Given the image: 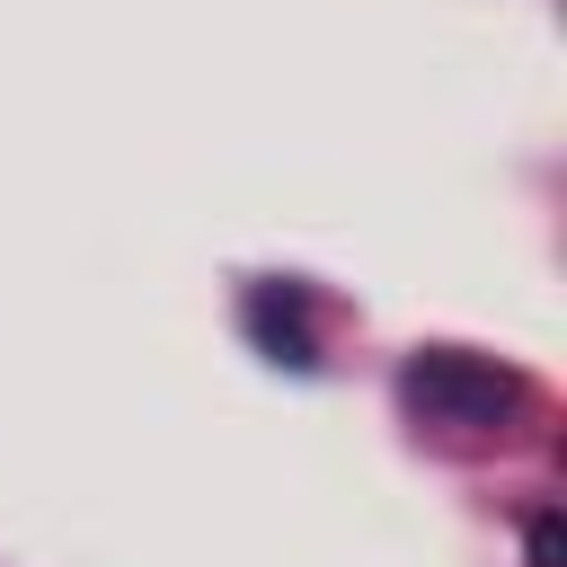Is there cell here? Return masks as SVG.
I'll return each mask as SVG.
<instances>
[{
	"label": "cell",
	"mask_w": 567,
	"mask_h": 567,
	"mask_svg": "<svg viewBox=\"0 0 567 567\" xmlns=\"http://www.w3.org/2000/svg\"><path fill=\"white\" fill-rule=\"evenodd\" d=\"M408 399L425 416H443V425H496V416H514L523 381L478 363V354H416L408 363Z\"/></svg>",
	"instance_id": "1"
},
{
	"label": "cell",
	"mask_w": 567,
	"mask_h": 567,
	"mask_svg": "<svg viewBox=\"0 0 567 567\" xmlns=\"http://www.w3.org/2000/svg\"><path fill=\"white\" fill-rule=\"evenodd\" d=\"M248 328H257L284 363H310V328H301V301H292V292H275V284L248 292Z\"/></svg>",
	"instance_id": "2"
},
{
	"label": "cell",
	"mask_w": 567,
	"mask_h": 567,
	"mask_svg": "<svg viewBox=\"0 0 567 567\" xmlns=\"http://www.w3.org/2000/svg\"><path fill=\"white\" fill-rule=\"evenodd\" d=\"M523 540H532V567H567V523H558V514H532Z\"/></svg>",
	"instance_id": "3"
}]
</instances>
